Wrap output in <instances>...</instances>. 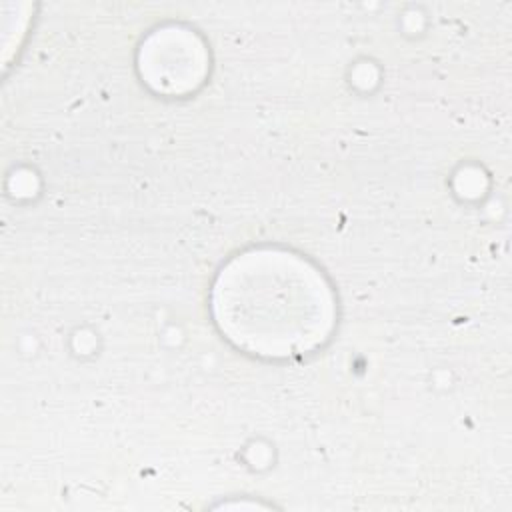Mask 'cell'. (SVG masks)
<instances>
[{"mask_svg":"<svg viewBox=\"0 0 512 512\" xmlns=\"http://www.w3.org/2000/svg\"><path fill=\"white\" fill-rule=\"evenodd\" d=\"M210 308L236 348L286 360L318 350L336 324V298L326 276L284 248H250L216 274Z\"/></svg>","mask_w":512,"mask_h":512,"instance_id":"obj_1","label":"cell"},{"mask_svg":"<svg viewBox=\"0 0 512 512\" xmlns=\"http://www.w3.org/2000/svg\"><path fill=\"white\" fill-rule=\"evenodd\" d=\"M138 68L152 90L180 96L194 92L204 82L208 52L192 30L170 26L146 38L138 54Z\"/></svg>","mask_w":512,"mask_h":512,"instance_id":"obj_2","label":"cell"}]
</instances>
